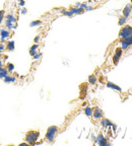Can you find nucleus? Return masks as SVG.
Here are the masks:
<instances>
[{"label":"nucleus","mask_w":132,"mask_h":146,"mask_svg":"<svg viewBox=\"0 0 132 146\" xmlns=\"http://www.w3.org/2000/svg\"><path fill=\"white\" fill-rule=\"evenodd\" d=\"M58 131H59V128L58 126H50V127L47 129V132H46L45 139L48 143H53L56 138V135H57Z\"/></svg>","instance_id":"obj_1"},{"label":"nucleus","mask_w":132,"mask_h":146,"mask_svg":"<svg viewBox=\"0 0 132 146\" xmlns=\"http://www.w3.org/2000/svg\"><path fill=\"white\" fill-rule=\"evenodd\" d=\"M40 137V132L39 131H36V130H31L29 132L25 133V140L27 144H31V145H34L36 144L37 140L39 139Z\"/></svg>","instance_id":"obj_2"},{"label":"nucleus","mask_w":132,"mask_h":146,"mask_svg":"<svg viewBox=\"0 0 132 146\" xmlns=\"http://www.w3.org/2000/svg\"><path fill=\"white\" fill-rule=\"evenodd\" d=\"M132 35V27L129 25H124L121 27L120 32H119V38L120 39H125L127 36Z\"/></svg>","instance_id":"obj_3"},{"label":"nucleus","mask_w":132,"mask_h":146,"mask_svg":"<svg viewBox=\"0 0 132 146\" xmlns=\"http://www.w3.org/2000/svg\"><path fill=\"white\" fill-rule=\"evenodd\" d=\"M122 54H123V50H122V48H121V47L116 48L115 53H114V56H113V62H114L115 65L118 64L119 60H120L121 57H122Z\"/></svg>","instance_id":"obj_4"},{"label":"nucleus","mask_w":132,"mask_h":146,"mask_svg":"<svg viewBox=\"0 0 132 146\" xmlns=\"http://www.w3.org/2000/svg\"><path fill=\"white\" fill-rule=\"evenodd\" d=\"M93 116L96 120H100V119L103 118L104 116V112L102 111V109L99 107H96L95 109L93 110Z\"/></svg>","instance_id":"obj_5"},{"label":"nucleus","mask_w":132,"mask_h":146,"mask_svg":"<svg viewBox=\"0 0 132 146\" xmlns=\"http://www.w3.org/2000/svg\"><path fill=\"white\" fill-rule=\"evenodd\" d=\"M131 12H132V4H131V3H129V4H127L125 7H124L123 16H125L126 18H128L130 14H131Z\"/></svg>","instance_id":"obj_6"},{"label":"nucleus","mask_w":132,"mask_h":146,"mask_svg":"<svg viewBox=\"0 0 132 146\" xmlns=\"http://www.w3.org/2000/svg\"><path fill=\"white\" fill-rule=\"evenodd\" d=\"M107 86L109 87V88H112V89H114V90H116V91H119V92H121V91H122V89H121L120 86H118V85H116L115 83H113V82H111V81L107 82Z\"/></svg>","instance_id":"obj_7"},{"label":"nucleus","mask_w":132,"mask_h":146,"mask_svg":"<svg viewBox=\"0 0 132 146\" xmlns=\"http://www.w3.org/2000/svg\"><path fill=\"white\" fill-rule=\"evenodd\" d=\"M101 124H102L103 127H112V125H113V123H112L111 121H110L109 119H106V118H102V120H101Z\"/></svg>","instance_id":"obj_8"},{"label":"nucleus","mask_w":132,"mask_h":146,"mask_svg":"<svg viewBox=\"0 0 132 146\" xmlns=\"http://www.w3.org/2000/svg\"><path fill=\"white\" fill-rule=\"evenodd\" d=\"M0 33H1V42H4V40L10 36V33L7 30H4V29H2V30L0 31Z\"/></svg>","instance_id":"obj_9"},{"label":"nucleus","mask_w":132,"mask_h":146,"mask_svg":"<svg viewBox=\"0 0 132 146\" xmlns=\"http://www.w3.org/2000/svg\"><path fill=\"white\" fill-rule=\"evenodd\" d=\"M5 50L7 51H13L14 50V42L13 41H8L5 46Z\"/></svg>","instance_id":"obj_10"},{"label":"nucleus","mask_w":132,"mask_h":146,"mask_svg":"<svg viewBox=\"0 0 132 146\" xmlns=\"http://www.w3.org/2000/svg\"><path fill=\"white\" fill-rule=\"evenodd\" d=\"M6 75H8V71H7L6 68L4 67H0V78H4Z\"/></svg>","instance_id":"obj_11"},{"label":"nucleus","mask_w":132,"mask_h":146,"mask_svg":"<svg viewBox=\"0 0 132 146\" xmlns=\"http://www.w3.org/2000/svg\"><path fill=\"white\" fill-rule=\"evenodd\" d=\"M39 48V45L38 44H35L34 46H32L30 49V54L32 55V56H34V55L37 54V49Z\"/></svg>","instance_id":"obj_12"},{"label":"nucleus","mask_w":132,"mask_h":146,"mask_svg":"<svg viewBox=\"0 0 132 146\" xmlns=\"http://www.w3.org/2000/svg\"><path fill=\"white\" fill-rule=\"evenodd\" d=\"M97 81H98V79H97V76L93 75V74H91V75L89 76V82L91 83V84L95 85L97 83Z\"/></svg>","instance_id":"obj_13"},{"label":"nucleus","mask_w":132,"mask_h":146,"mask_svg":"<svg viewBox=\"0 0 132 146\" xmlns=\"http://www.w3.org/2000/svg\"><path fill=\"white\" fill-rule=\"evenodd\" d=\"M129 47H130L129 44H128L127 42L125 41V40L121 39V48H122V50H127Z\"/></svg>","instance_id":"obj_14"},{"label":"nucleus","mask_w":132,"mask_h":146,"mask_svg":"<svg viewBox=\"0 0 132 146\" xmlns=\"http://www.w3.org/2000/svg\"><path fill=\"white\" fill-rule=\"evenodd\" d=\"M84 114L87 115V117H91L93 116V109L91 107H87L84 109Z\"/></svg>","instance_id":"obj_15"},{"label":"nucleus","mask_w":132,"mask_h":146,"mask_svg":"<svg viewBox=\"0 0 132 146\" xmlns=\"http://www.w3.org/2000/svg\"><path fill=\"white\" fill-rule=\"evenodd\" d=\"M4 81L6 82V83H8V82H11V81H15V77H13V76L6 75L4 77Z\"/></svg>","instance_id":"obj_16"},{"label":"nucleus","mask_w":132,"mask_h":146,"mask_svg":"<svg viewBox=\"0 0 132 146\" xmlns=\"http://www.w3.org/2000/svg\"><path fill=\"white\" fill-rule=\"evenodd\" d=\"M126 21H127V18L125 17V16H121L120 18H119V21H118V25H124L126 23Z\"/></svg>","instance_id":"obj_17"},{"label":"nucleus","mask_w":132,"mask_h":146,"mask_svg":"<svg viewBox=\"0 0 132 146\" xmlns=\"http://www.w3.org/2000/svg\"><path fill=\"white\" fill-rule=\"evenodd\" d=\"M6 69H7V71H8V72H12V71H13V69H14V65L12 63H8L6 65Z\"/></svg>","instance_id":"obj_18"},{"label":"nucleus","mask_w":132,"mask_h":146,"mask_svg":"<svg viewBox=\"0 0 132 146\" xmlns=\"http://www.w3.org/2000/svg\"><path fill=\"white\" fill-rule=\"evenodd\" d=\"M42 25V21H34L31 23L30 27H37V25Z\"/></svg>","instance_id":"obj_19"},{"label":"nucleus","mask_w":132,"mask_h":146,"mask_svg":"<svg viewBox=\"0 0 132 146\" xmlns=\"http://www.w3.org/2000/svg\"><path fill=\"white\" fill-rule=\"evenodd\" d=\"M105 139V137L103 136V134L102 133H100V134H99V136H98V138H97V143H100V142H102L103 140Z\"/></svg>","instance_id":"obj_20"},{"label":"nucleus","mask_w":132,"mask_h":146,"mask_svg":"<svg viewBox=\"0 0 132 146\" xmlns=\"http://www.w3.org/2000/svg\"><path fill=\"white\" fill-rule=\"evenodd\" d=\"M6 21H11V23H15V18L13 17V16L11 15V14H9V15H7L6 16Z\"/></svg>","instance_id":"obj_21"},{"label":"nucleus","mask_w":132,"mask_h":146,"mask_svg":"<svg viewBox=\"0 0 132 146\" xmlns=\"http://www.w3.org/2000/svg\"><path fill=\"white\" fill-rule=\"evenodd\" d=\"M125 40L126 42H127L128 44H129V46H132V35H130L129 36H127V38H125Z\"/></svg>","instance_id":"obj_22"},{"label":"nucleus","mask_w":132,"mask_h":146,"mask_svg":"<svg viewBox=\"0 0 132 146\" xmlns=\"http://www.w3.org/2000/svg\"><path fill=\"white\" fill-rule=\"evenodd\" d=\"M4 15H5L4 10H0V25H1V23H2L3 18H4Z\"/></svg>","instance_id":"obj_23"},{"label":"nucleus","mask_w":132,"mask_h":146,"mask_svg":"<svg viewBox=\"0 0 132 146\" xmlns=\"http://www.w3.org/2000/svg\"><path fill=\"white\" fill-rule=\"evenodd\" d=\"M34 42H35V44H38L40 42V36H37L36 38L34 39Z\"/></svg>","instance_id":"obj_24"},{"label":"nucleus","mask_w":132,"mask_h":146,"mask_svg":"<svg viewBox=\"0 0 132 146\" xmlns=\"http://www.w3.org/2000/svg\"><path fill=\"white\" fill-rule=\"evenodd\" d=\"M40 56H41V54H36V55H34V59H39Z\"/></svg>","instance_id":"obj_25"},{"label":"nucleus","mask_w":132,"mask_h":146,"mask_svg":"<svg viewBox=\"0 0 132 146\" xmlns=\"http://www.w3.org/2000/svg\"><path fill=\"white\" fill-rule=\"evenodd\" d=\"M19 5H21V6H23V5H25V0H21V2H19Z\"/></svg>","instance_id":"obj_26"},{"label":"nucleus","mask_w":132,"mask_h":146,"mask_svg":"<svg viewBox=\"0 0 132 146\" xmlns=\"http://www.w3.org/2000/svg\"><path fill=\"white\" fill-rule=\"evenodd\" d=\"M2 50H4V46L0 45V51H2Z\"/></svg>","instance_id":"obj_27"},{"label":"nucleus","mask_w":132,"mask_h":146,"mask_svg":"<svg viewBox=\"0 0 132 146\" xmlns=\"http://www.w3.org/2000/svg\"><path fill=\"white\" fill-rule=\"evenodd\" d=\"M21 12H23V13H25V12H27V9H23V11Z\"/></svg>","instance_id":"obj_28"},{"label":"nucleus","mask_w":132,"mask_h":146,"mask_svg":"<svg viewBox=\"0 0 132 146\" xmlns=\"http://www.w3.org/2000/svg\"><path fill=\"white\" fill-rule=\"evenodd\" d=\"M0 67H2V62L0 61Z\"/></svg>","instance_id":"obj_29"},{"label":"nucleus","mask_w":132,"mask_h":146,"mask_svg":"<svg viewBox=\"0 0 132 146\" xmlns=\"http://www.w3.org/2000/svg\"><path fill=\"white\" fill-rule=\"evenodd\" d=\"M131 4H132V3H131Z\"/></svg>","instance_id":"obj_30"}]
</instances>
